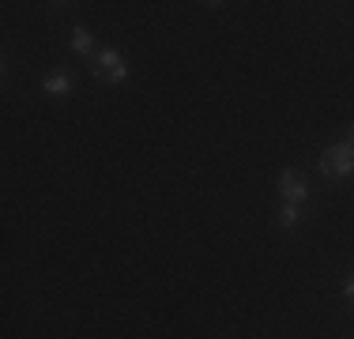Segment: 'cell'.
Instances as JSON below:
<instances>
[{
	"mask_svg": "<svg viewBox=\"0 0 354 339\" xmlns=\"http://www.w3.org/2000/svg\"><path fill=\"white\" fill-rule=\"evenodd\" d=\"M320 166H324V174H328V177H347L351 170H354V140L328 147V151H324V158H320Z\"/></svg>",
	"mask_w": 354,
	"mask_h": 339,
	"instance_id": "6da1fadb",
	"label": "cell"
},
{
	"mask_svg": "<svg viewBox=\"0 0 354 339\" xmlns=\"http://www.w3.org/2000/svg\"><path fill=\"white\" fill-rule=\"evenodd\" d=\"M95 75H98V80H106V83H121L124 75H129V64H124V57L117 53V49H102V53H98Z\"/></svg>",
	"mask_w": 354,
	"mask_h": 339,
	"instance_id": "7a4b0ae2",
	"label": "cell"
},
{
	"mask_svg": "<svg viewBox=\"0 0 354 339\" xmlns=\"http://www.w3.org/2000/svg\"><path fill=\"white\" fill-rule=\"evenodd\" d=\"M279 189H283L286 203H301V200L309 196V185H306V177H301V174H294V170H286V174L279 177Z\"/></svg>",
	"mask_w": 354,
	"mask_h": 339,
	"instance_id": "3957f363",
	"label": "cell"
},
{
	"mask_svg": "<svg viewBox=\"0 0 354 339\" xmlns=\"http://www.w3.org/2000/svg\"><path fill=\"white\" fill-rule=\"evenodd\" d=\"M46 91H49L53 98H64V95L72 91V80H68L64 72H53V75H46Z\"/></svg>",
	"mask_w": 354,
	"mask_h": 339,
	"instance_id": "277c9868",
	"label": "cell"
},
{
	"mask_svg": "<svg viewBox=\"0 0 354 339\" xmlns=\"http://www.w3.org/2000/svg\"><path fill=\"white\" fill-rule=\"evenodd\" d=\"M91 46H95V38H91V30H75L72 34V49H75V53H91Z\"/></svg>",
	"mask_w": 354,
	"mask_h": 339,
	"instance_id": "5b68a950",
	"label": "cell"
},
{
	"mask_svg": "<svg viewBox=\"0 0 354 339\" xmlns=\"http://www.w3.org/2000/svg\"><path fill=\"white\" fill-rule=\"evenodd\" d=\"M298 219H301L298 203H286V208H283V226H286V230H290V226H298Z\"/></svg>",
	"mask_w": 354,
	"mask_h": 339,
	"instance_id": "8992f818",
	"label": "cell"
},
{
	"mask_svg": "<svg viewBox=\"0 0 354 339\" xmlns=\"http://www.w3.org/2000/svg\"><path fill=\"white\" fill-rule=\"evenodd\" d=\"M347 298H351V302H354V275H351V279H347Z\"/></svg>",
	"mask_w": 354,
	"mask_h": 339,
	"instance_id": "52a82bcc",
	"label": "cell"
}]
</instances>
